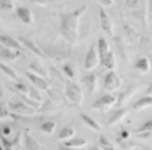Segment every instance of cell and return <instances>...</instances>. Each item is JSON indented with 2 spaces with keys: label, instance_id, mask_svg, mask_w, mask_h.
I'll return each instance as SVG.
<instances>
[{
  "label": "cell",
  "instance_id": "44dd1931",
  "mask_svg": "<svg viewBox=\"0 0 152 150\" xmlns=\"http://www.w3.org/2000/svg\"><path fill=\"white\" fill-rule=\"evenodd\" d=\"M57 109H58V106L54 104L50 99H47L46 101H43V103L40 104L37 111H40V113H56Z\"/></svg>",
  "mask_w": 152,
  "mask_h": 150
},
{
  "label": "cell",
  "instance_id": "d590c367",
  "mask_svg": "<svg viewBox=\"0 0 152 150\" xmlns=\"http://www.w3.org/2000/svg\"><path fill=\"white\" fill-rule=\"evenodd\" d=\"M123 138H124V140H127V138H129V132H127V131H122V135H120L119 139H123Z\"/></svg>",
  "mask_w": 152,
  "mask_h": 150
},
{
  "label": "cell",
  "instance_id": "60d3db41",
  "mask_svg": "<svg viewBox=\"0 0 152 150\" xmlns=\"http://www.w3.org/2000/svg\"><path fill=\"white\" fill-rule=\"evenodd\" d=\"M1 96H3V93H1V88H0V98H1Z\"/></svg>",
  "mask_w": 152,
  "mask_h": 150
},
{
  "label": "cell",
  "instance_id": "6da1fadb",
  "mask_svg": "<svg viewBox=\"0 0 152 150\" xmlns=\"http://www.w3.org/2000/svg\"><path fill=\"white\" fill-rule=\"evenodd\" d=\"M86 10V6H83L82 8H76L75 11L71 13H64L61 14V32L64 35V38L69 43L75 45L77 42V29H79V20L82 14Z\"/></svg>",
  "mask_w": 152,
  "mask_h": 150
},
{
  "label": "cell",
  "instance_id": "f35d334b",
  "mask_svg": "<svg viewBox=\"0 0 152 150\" xmlns=\"http://www.w3.org/2000/svg\"><path fill=\"white\" fill-rule=\"evenodd\" d=\"M4 150H14L12 147H8V146H4Z\"/></svg>",
  "mask_w": 152,
  "mask_h": 150
},
{
  "label": "cell",
  "instance_id": "4dcf8cb0",
  "mask_svg": "<svg viewBox=\"0 0 152 150\" xmlns=\"http://www.w3.org/2000/svg\"><path fill=\"white\" fill-rule=\"evenodd\" d=\"M62 71H64V74L69 78V79H73V78H75V69H73L72 65L65 64L64 67H62Z\"/></svg>",
  "mask_w": 152,
  "mask_h": 150
},
{
  "label": "cell",
  "instance_id": "603a6c76",
  "mask_svg": "<svg viewBox=\"0 0 152 150\" xmlns=\"http://www.w3.org/2000/svg\"><path fill=\"white\" fill-rule=\"evenodd\" d=\"M73 135H75V129H73L72 126H64L61 132L58 134V139L60 140H69V139L73 138Z\"/></svg>",
  "mask_w": 152,
  "mask_h": 150
},
{
  "label": "cell",
  "instance_id": "ffe728a7",
  "mask_svg": "<svg viewBox=\"0 0 152 150\" xmlns=\"http://www.w3.org/2000/svg\"><path fill=\"white\" fill-rule=\"evenodd\" d=\"M149 106H152V96H144V98L138 99V100L134 103L133 109L136 110V111H138V110H142V109H145V107H149Z\"/></svg>",
  "mask_w": 152,
  "mask_h": 150
},
{
  "label": "cell",
  "instance_id": "f546056e",
  "mask_svg": "<svg viewBox=\"0 0 152 150\" xmlns=\"http://www.w3.org/2000/svg\"><path fill=\"white\" fill-rule=\"evenodd\" d=\"M12 135V129H11V126L10 125H1L0 126V136L1 138H10Z\"/></svg>",
  "mask_w": 152,
  "mask_h": 150
},
{
  "label": "cell",
  "instance_id": "5b68a950",
  "mask_svg": "<svg viewBox=\"0 0 152 150\" xmlns=\"http://www.w3.org/2000/svg\"><path fill=\"white\" fill-rule=\"evenodd\" d=\"M98 52H97V46L96 45H91L88 47L87 50V54H86V58H84V68L86 69H93L96 68L97 64H98Z\"/></svg>",
  "mask_w": 152,
  "mask_h": 150
},
{
  "label": "cell",
  "instance_id": "4fadbf2b",
  "mask_svg": "<svg viewBox=\"0 0 152 150\" xmlns=\"http://www.w3.org/2000/svg\"><path fill=\"white\" fill-rule=\"evenodd\" d=\"M29 72L35 74V75H37V77L40 78H44L46 79V77H47V69L44 68V65H42L40 63H37V61H32L31 64H29Z\"/></svg>",
  "mask_w": 152,
  "mask_h": 150
},
{
  "label": "cell",
  "instance_id": "3957f363",
  "mask_svg": "<svg viewBox=\"0 0 152 150\" xmlns=\"http://www.w3.org/2000/svg\"><path fill=\"white\" fill-rule=\"evenodd\" d=\"M65 96L71 103H73L76 106H79L83 101V92L79 88V85L72 81L65 83Z\"/></svg>",
  "mask_w": 152,
  "mask_h": 150
},
{
  "label": "cell",
  "instance_id": "83f0119b",
  "mask_svg": "<svg viewBox=\"0 0 152 150\" xmlns=\"http://www.w3.org/2000/svg\"><path fill=\"white\" fill-rule=\"evenodd\" d=\"M40 129H42V132H44V134L51 135L53 132H54V129H56V122H53V121H44L43 124L40 125Z\"/></svg>",
  "mask_w": 152,
  "mask_h": 150
},
{
  "label": "cell",
  "instance_id": "9c48e42d",
  "mask_svg": "<svg viewBox=\"0 0 152 150\" xmlns=\"http://www.w3.org/2000/svg\"><path fill=\"white\" fill-rule=\"evenodd\" d=\"M0 43L3 45V47L11 50H21L22 47L18 39H14L12 36H7V35H0Z\"/></svg>",
  "mask_w": 152,
  "mask_h": 150
},
{
  "label": "cell",
  "instance_id": "ba28073f",
  "mask_svg": "<svg viewBox=\"0 0 152 150\" xmlns=\"http://www.w3.org/2000/svg\"><path fill=\"white\" fill-rule=\"evenodd\" d=\"M18 42H20L21 45H24L25 47L29 50V52H32L33 54H37V56H40V57L44 56L43 52L40 50V47L32 41V39H29V38H26V36H20V38H18Z\"/></svg>",
  "mask_w": 152,
  "mask_h": 150
},
{
  "label": "cell",
  "instance_id": "1f68e13d",
  "mask_svg": "<svg viewBox=\"0 0 152 150\" xmlns=\"http://www.w3.org/2000/svg\"><path fill=\"white\" fill-rule=\"evenodd\" d=\"M0 8H1V10H6V11H10V10L14 8V1L3 0V1H0Z\"/></svg>",
  "mask_w": 152,
  "mask_h": 150
},
{
  "label": "cell",
  "instance_id": "836d02e7",
  "mask_svg": "<svg viewBox=\"0 0 152 150\" xmlns=\"http://www.w3.org/2000/svg\"><path fill=\"white\" fill-rule=\"evenodd\" d=\"M50 71H51V72L54 74V78H57V79H60L61 82H65V79L62 78V75H61V72H60V71L57 72V69L54 68V67H51V69H50ZM65 83H66V82H65Z\"/></svg>",
  "mask_w": 152,
  "mask_h": 150
},
{
  "label": "cell",
  "instance_id": "9a60e30c",
  "mask_svg": "<svg viewBox=\"0 0 152 150\" xmlns=\"http://www.w3.org/2000/svg\"><path fill=\"white\" fill-rule=\"evenodd\" d=\"M136 132H137V136H138V138H144V139L152 138V120L144 122Z\"/></svg>",
  "mask_w": 152,
  "mask_h": 150
},
{
  "label": "cell",
  "instance_id": "ac0fdd59",
  "mask_svg": "<svg viewBox=\"0 0 152 150\" xmlns=\"http://www.w3.org/2000/svg\"><path fill=\"white\" fill-rule=\"evenodd\" d=\"M86 143L87 142H86V139H83V138H72V139H69V140H65L62 146L72 147V149H80V147L86 146Z\"/></svg>",
  "mask_w": 152,
  "mask_h": 150
},
{
  "label": "cell",
  "instance_id": "8992f818",
  "mask_svg": "<svg viewBox=\"0 0 152 150\" xmlns=\"http://www.w3.org/2000/svg\"><path fill=\"white\" fill-rule=\"evenodd\" d=\"M120 88V78L115 71H109L104 78V89L107 90H116Z\"/></svg>",
  "mask_w": 152,
  "mask_h": 150
},
{
  "label": "cell",
  "instance_id": "b9f144b4",
  "mask_svg": "<svg viewBox=\"0 0 152 150\" xmlns=\"http://www.w3.org/2000/svg\"><path fill=\"white\" fill-rule=\"evenodd\" d=\"M149 6H151V7H152V1H149ZM151 13H152V10H151Z\"/></svg>",
  "mask_w": 152,
  "mask_h": 150
},
{
  "label": "cell",
  "instance_id": "d6a6232c",
  "mask_svg": "<svg viewBox=\"0 0 152 150\" xmlns=\"http://www.w3.org/2000/svg\"><path fill=\"white\" fill-rule=\"evenodd\" d=\"M98 142H100V147H101V149H105V147H113L112 143L109 142V140L105 138V136H100Z\"/></svg>",
  "mask_w": 152,
  "mask_h": 150
},
{
  "label": "cell",
  "instance_id": "8d00e7d4",
  "mask_svg": "<svg viewBox=\"0 0 152 150\" xmlns=\"http://www.w3.org/2000/svg\"><path fill=\"white\" fill-rule=\"evenodd\" d=\"M61 150H80V149H72V147H65V146H61Z\"/></svg>",
  "mask_w": 152,
  "mask_h": 150
},
{
  "label": "cell",
  "instance_id": "7bdbcfd3",
  "mask_svg": "<svg viewBox=\"0 0 152 150\" xmlns=\"http://www.w3.org/2000/svg\"><path fill=\"white\" fill-rule=\"evenodd\" d=\"M145 150H152V149H147V147H145Z\"/></svg>",
  "mask_w": 152,
  "mask_h": 150
},
{
  "label": "cell",
  "instance_id": "ee69618b",
  "mask_svg": "<svg viewBox=\"0 0 152 150\" xmlns=\"http://www.w3.org/2000/svg\"><path fill=\"white\" fill-rule=\"evenodd\" d=\"M0 25H1V22H0Z\"/></svg>",
  "mask_w": 152,
  "mask_h": 150
},
{
  "label": "cell",
  "instance_id": "4316f807",
  "mask_svg": "<svg viewBox=\"0 0 152 150\" xmlns=\"http://www.w3.org/2000/svg\"><path fill=\"white\" fill-rule=\"evenodd\" d=\"M28 98L31 99V100L36 101V103H39V104H42L43 103V99H42V95H40L39 90L33 86V88H29V92H28Z\"/></svg>",
  "mask_w": 152,
  "mask_h": 150
},
{
  "label": "cell",
  "instance_id": "30bf717a",
  "mask_svg": "<svg viewBox=\"0 0 152 150\" xmlns=\"http://www.w3.org/2000/svg\"><path fill=\"white\" fill-rule=\"evenodd\" d=\"M26 77L29 78V81L33 83V86L36 88L37 90H47L48 89V82L44 79V78H40L37 77V75H35V74L29 72V71H26Z\"/></svg>",
  "mask_w": 152,
  "mask_h": 150
},
{
  "label": "cell",
  "instance_id": "7c38bea8",
  "mask_svg": "<svg viewBox=\"0 0 152 150\" xmlns=\"http://www.w3.org/2000/svg\"><path fill=\"white\" fill-rule=\"evenodd\" d=\"M84 86L87 88L88 93H94L96 92V88H97V75L94 72H90V74H86L83 78H82Z\"/></svg>",
  "mask_w": 152,
  "mask_h": 150
},
{
  "label": "cell",
  "instance_id": "d4e9b609",
  "mask_svg": "<svg viewBox=\"0 0 152 150\" xmlns=\"http://www.w3.org/2000/svg\"><path fill=\"white\" fill-rule=\"evenodd\" d=\"M0 69H1L8 78H11V79H14V81L18 82V74H17L10 65H6L4 63H0Z\"/></svg>",
  "mask_w": 152,
  "mask_h": 150
},
{
  "label": "cell",
  "instance_id": "484cf974",
  "mask_svg": "<svg viewBox=\"0 0 152 150\" xmlns=\"http://www.w3.org/2000/svg\"><path fill=\"white\" fill-rule=\"evenodd\" d=\"M12 88H14V90L15 92H18L20 93V96H28V92H29V86L25 85L24 82H15L14 85H12Z\"/></svg>",
  "mask_w": 152,
  "mask_h": 150
},
{
  "label": "cell",
  "instance_id": "277c9868",
  "mask_svg": "<svg viewBox=\"0 0 152 150\" xmlns=\"http://www.w3.org/2000/svg\"><path fill=\"white\" fill-rule=\"evenodd\" d=\"M116 99H118L116 95H104V96H101L100 99H97L91 106H93V109H96V110L107 111V110L111 109L113 104H116V101H118Z\"/></svg>",
  "mask_w": 152,
  "mask_h": 150
},
{
  "label": "cell",
  "instance_id": "74e56055",
  "mask_svg": "<svg viewBox=\"0 0 152 150\" xmlns=\"http://www.w3.org/2000/svg\"><path fill=\"white\" fill-rule=\"evenodd\" d=\"M90 150H102V149H101L100 146H94V147H91V149H90Z\"/></svg>",
  "mask_w": 152,
  "mask_h": 150
},
{
  "label": "cell",
  "instance_id": "5bb4252c",
  "mask_svg": "<svg viewBox=\"0 0 152 150\" xmlns=\"http://www.w3.org/2000/svg\"><path fill=\"white\" fill-rule=\"evenodd\" d=\"M20 56H21L20 50H11V49H6V47L0 49V58L3 61H14Z\"/></svg>",
  "mask_w": 152,
  "mask_h": 150
},
{
  "label": "cell",
  "instance_id": "8fae6325",
  "mask_svg": "<svg viewBox=\"0 0 152 150\" xmlns=\"http://www.w3.org/2000/svg\"><path fill=\"white\" fill-rule=\"evenodd\" d=\"M17 13V17L20 18L21 22H24V24L26 25H31L33 22V17H32V13H31V10H29L28 7H17L15 10Z\"/></svg>",
  "mask_w": 152,
  "mask_h": 150
},
{
  "label": "cell",
  "instance_id": "d6986e66",
  "mask_svg": "<svg viewBox=\"0 0 152 150\" xmlns=\"http://www.w3.org/2000/svg\"><path fill=\"white\" fill-rule=\"evenodd\" d=\"M100 61L102 63V65H104L105 68H108L109 71H113V67H115V56H113L112 52L107 53L104 57H101Z\"/></svg>",
  "mask_w": 152,
  "mask_h": 150
},
{
  "label": "cell",
  "instance_id": "7a4b0ae2",
  "mask_svg": "<svg viewBox=\"0 0 152 150\" xmlns=\"http://www.w3.org/2000/svg\"><path fill=\"white\" fill-rule=\"evenodd\" d=\"M8 110L11 111V115L12 118H17V117H33L36 115L37 110L36 109H32L31 106L25 104L24 101H15V103H8Z\"/></svg>",
  "mask_w": 152,
  "mask_h": 150
},
{
  "label": "cell",
  "instance_id": "f1b7e54d",
  "mask_svg": "<svg viewBox=\"0 0 152 150\" xmlns=\"http://www.w3.org/2000/svg\"><path fill=\"white\" fill-rule=\"evenodd\" d=\"M48 90V96H50V100L54 103V104H61L62 103V99H61V95L58 93V90H54V89H47Z\"/></svg>",
  "mask_w": 152,
  "mask_h": 150
},
{
  "label": "cell",
  "instance_id": "7402d4cb",
  "mask_svg": "<svg viewBox=\"0 0 152 150\" xmlns=\"http://www.w3.org/2000/svg\"><path fill=\"white\" fill-rule=\"evenodd\" d=\"M80 118H82V121H83L88 128H91L93 131H101V126L98 125V122H97L94 118L90 117V115H87V114H80Z\"/></svg>",
  "mask_w": 152,
  "mask_h": 150
},
{
  "label": "cell",
  "instance_id": "52a82bcc",
  "mask_svg": "<svg viewBox=\"0 0 152 150\" xmlns=\"http://www.w3.org/2000/svg\"><path fill=\"white\" fill-rule=\"evenodd\" d=\"M100 21H101V27L108 35H112V29H113V24H112V18L109 17V14L105 11L104 8H100Z\"/></svg>",
  "mask_w": 152,
  "mask_h": 150
},
{
  "label": "cell",
  "instance_id": "2e32d148",
  "mask_svg": "<svg viewBox=\"0 0 152 150\" xmlns=\"http://www.w3.org/2000/svg\"><path fill=\"white\" fill-rule=\"evenodd\" d=\"M126 114H127V109H126V107H124V109H119V110H116L115 113H113L112 115L109 117L108 122H107V125L111 126V125H115V124L120 122L124 117H126Z\"/></svg>",
  "mask_w": 152,
  "mask_h": 150
},
{
  "label": "cell",
  "instance_id": "e0dca14e",
  "mask_svg": "<svg viewBox=\"0 0 152 150\" xmlns=\"http://www.w3.org/2000/svg\"><path fill=\"white\" fill-rule=\"evenodd\" d=\"M24 145H25V149L26 150H42L40 143L37 142L35 138H32L29 134H26V132H25V135H24Z\"/></svg>",
  "mask_w": 152,
  "mask_h": 150
},
{
  "label": "cell",
  "instance_id": "cb8c5ba5",
  "mask_svg": "<svg viewBox=\"0 0 152 150\" xmlns=\"http://www.w3.org/2000/svg\"><path fill=\"white\" fill-rule=\"evenodd\" d=\"M149 65H151V63H149L147 57H141V58H138L136 61V68L138 71H141V72H147L149 69Z\"/></svg>",
  "mask_w": 152,
  "mask_h": 150
},
{
  "label": "cell",
  "instance_id": "ab89813d",
  "mask_svg": "<svg viewBox=\"0 0 152 150\" xmlns=\"http://www.w3.org/2000/svg\"><path fill=\"white\" fill-rule=\"evenodd\" d=\"M102 150H116V149H113V147H105V149H102Z\"/></svg>",
  "mask_w": 152,
  "mask_h": 150
},
{
  "label": "cell",
  "instance_id": "e575fe53",
  "mask_svg": "<svg viewBox=\"0 0 152 150\" xmlns=\"http://www.w3.org/2000/svg\"><path fill=\"white\" fill-rule=\"evenodd\" d=\"M7 115H10V113H8V111H4V110L1 109V106H0V118L7 117Z\"/></svg>",
  "mask_w": 152,
  "mask_h": 150
}]
</instances>
